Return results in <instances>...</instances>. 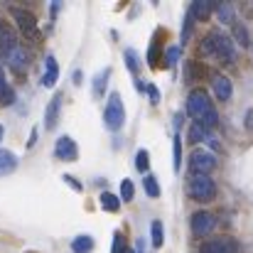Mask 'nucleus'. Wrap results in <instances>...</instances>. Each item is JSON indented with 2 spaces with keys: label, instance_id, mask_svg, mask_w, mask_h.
I'll list each match as a JSON object with an SVG mask.
<instances>
[{
  "label": "nucleus",
  "instance_id": "1",
  "mask_svg": "<svg viewBox=\"0 0 253 253\" xmlns=\"http://www.w3.org/2000/svg\"><path fill=\"white\" fill-rule=\"evenodd\" d=\"M187 113L194 118V123H199L202 128H214L219 123V116L209 101V93L204 88H192L187 96Z\"/></svg>",
  "mask_w": 253,
  "mask_h": 253
},
{
  "label": "nucleus",
  "instance_id": "2",
  "mask_svg": "<svg viewBox=\"0 0 253 253\" xmlns=\"http://www.w3.org/2000/svg\"><path fill=\"white\" fill-rule=\"evenodd\" d=\"M202 54H209V57H216L221 64H234L236 62V47H234V40L219 30L209 32L204 40H202Z\"/></svg>",
  "mask_w": 253,
  "mask_h": 253
},
{
  "label": "nucleus",
  "instance_id": "3",
  "mask_svg": "<svg viewBox=\"0 0 253 253\" xmlns=\"http://www.w3.org/2000/svg\"><path fill=\"white\" fill-rule=\"evenodd\" d=\"M187 194H189L194 202L207 204V202H214V197H216V184H214V179H211L209 174H192L189 182H187Z\"/></svg>",
  "mask_w": 253,
  "mask_h": 253
},
{
  "label": "nucleus",
  "instance_id": "4",
  "mask_svg": "<svg viewBox=\"0 0 253 253\" xmlns=\"http://www.w3.org/2000/svg\"><path fill=\"white\" fill-rule=\"evenodd\" d=\"M123 123H126V108H123L121 93L113 91V93L108 96V101H106V108H103V126H106L111 133H116V130L123 128Z\"/></svg>",
  "mask_w": 253,
  "mask_h": 253
},
{
  "label": "nucleus",
  "instance_id": "5",
  "mask_svg": "<svg viewBox=\"0 0 253 253\" xmlns=\"http://www.w3.org/2000/svg\"><path fill=\"white\" fill-rule=\"evenodd\" d=\"M10 15H12V20L17 22V27H20V32L27 37V40H40L42 35H40V27H37V17L30 12V10H25V7H10Z\"/></svg>",
  "mask_w": 253,
  "mask_h": 253
},
{
  "label": "nucleus",
  "instance_id": "6",
  "mask_svg": "<svg viewBox=\"0 0 253 253\" xmlns=\"http://www.w3.org/2000/svg\"><path fill=\"white\" fill-rule=\"evenodd\" d=\"M214 168H216V160H214L211 153H207V150H194L192 153V158H189L192 174H209Z\"/></svg>",
  "mask_w": 253,
  "mask_h": 253
},
{
  "label": "nucleus",
  "instance_id": "7",
  "mask_svg": "<svg viewBox=\"0 0 253 253\" xmlns=\"http://www.w3.org/2000/svg\"><path fill=\"white\" fill-rule=\"evenodd\" d=\"M5 64H7L17 77H22V74H27V69H30V54H27L25 47L20 44L17 49H12V52L5 54Z\"/></svg>",
  "mask_w": 253,
  "mask_h": 253
},
{
  "label": "nucleus",
  "instance_id": "8",
  "mask_svg": "<svg viewBox=\"0 0 253 253\" xmlns=\"http://www.w3.org/2000/svg\"><path fill=\"white\" fill-rule=\"evenodd\" d=\"M199 253H239V244L229 236H219V239H209L199 246Z\"/></svg>",
  "mask_w": 253,
  "mask_h": 253
},
{
  "label": "nucleus",
  "instance_id": "9",
  "mask_svg": "<svg viewBox=\"0 0 253 253\" xmlns=\"http://www.w3.org/2000/svg\"><path fill=\"white\" fill-rule=\"evenodd\" d=\"M189 226H192V234L194 236H207L216 226V216L209 214V211H197V214H192Z\"/></svg>",
  "mask_w": 253,
  "mask_h": 253
},
{
  "label": "nucleus",
  "instance_id": "10",
  "mask_svg": "<svg viewBox=\"0 0 253 253\" xmlns=\"http://www.w3.org/2000/svg\"><path fill=\"white\" fill-rule=\"evenodd\" d=\"M54 158H57V160H64V163H74V160L79 158L77 143H74L69 135H62V138L57 140V145H54Z\"/></svg>",
  "mask_w": 253,
  "mask_h": 253
},
{
  "label": "nucleus",
  "instance_id": "11",
  "mask_svg": "<svg viewBox=\"0 0 253 253\" xmlns=\"http://www.w3.org/2000/svg\"><path fill=\"white\" fill-rule=\"evenodd\" d=\"M17 47H20V40H17L15 27H12L10 22L0 20V52L7 54V52H12V49H17Z\"/></svg>",
  "mask_w": 253,
  "mask_h": 253
},
{
  "label": "nucleus",
  "instance_id": "12",
  "mask_svg": "<svg viewBox=\"0 0 253 253\" xmlns=\"http://www.w3.org/2000/svg\"><path fill=\"white\" fill-rule=\"evenodd\" d=\"M62 98H64V93H62V91H59V93H54V98L49 101V106H47V111H44V128H47V130H54V128H57V123H59Z\"/></svg>",
  "mask_w": 253,
  "mask_h": 253
},
{
  "label": "nucleus",
  "instance_id": "13",
  "mask_svg": "<svg viewBox=\"0 0 253 253\" xmlns=\"http://www.w3.org/2000/svg\"><path fill=\"white\" fill-rule=\"evenodd\" d=\"M211 86H214V96L219 98V101H229L231 98V79L229 77H224V74H214L211 77Z\"/></svg>",
  "mask_w": 253,
  "mask_h": 253
},
{
  "label": "nucleus",
  "instance_id": "14",
  "mask_svg": "<svg viewBox=\"0 0 253 253\" xmlns=\"http://www.w3.org/2000/svg\"><path fill=\"white\" fill-rule=\"evenodd\" d=\"M57 79H59L57 59H54V54H47V59H44V74H42V86L44 88H52V86L57 84Z\"/></svg>",
  "mask_w": 253,
  "mask_h": 253
},
{
  "label": "nucleus",
  "instance_id": "15",
  "mask_svg": "<svg viewBox=\"0 0 253 253\" xmlns=\"http://www.w3.org/2000/svg\"><path fill=\"white\" fill-rule=\"evenodd\" d=\"M211 10H216V5H214L211 0H197V2H192V7H189V15H192L194 20L204 22V20L211 15Z\"/></svg>",
  "mask_w": 253,
  "mask_h": 253
},
{
  "label": "nucleus",
  "instance_id": "16",
  "mask_svg": "<svg viewBox=\"0 0 253 253\" xmlns=\"http://www.w3.org/2000/svg\"><path fill=\"white\" fill-rule=\"evenodd\" d=\"M15 168H17V155L10 150H0V177L15 172Z\"/></svg>",
  "mask_w": 253,
  "mask_h": 253
},
{
  "label": "nucleus",
  "instance_id": "17",
  "mask_svg": "<svg viewBox=\"0 0 253 253\" xmlns=\"http://www.w3.org/2000/svg\"><path fill=\"white\" fill-rule=\"evenodd\" d=\"M98 204H101L103 211H111V214H116V211L121 209V199H118L116 194H111V192H103V194L98 197Z\"/></svg>",
  "mask_w": 253,
  "mask_h": 253
},
{
  "label": "nucleus",
  "instance_id": "18",
  "mask_svg": "<svg viewBox=\"0 0 253 253\" xmlns=\"http://www.w3.org/2000/svg\"><path fill=\"white\" fill-rule=\"evenodd\" d=\"M204 74H207V69L202 64H197V62H187L184 64V79L187 82H199Z\"/></svg>",
  "mask_w": 253,
  "mask_h": 253
},
{
  "label": "nucleus",
  "instance_id": "19",
  "mask_svg": "<svg viewBox=\"0 0 253 253\" xmlns=\"http://www.w3.org/2000/svg\"><path fill=\"white\" fill-rule=\"evenodd\" d=\"M72 251L74 253H91L93 251V239L84 234V236H77L74 241H72Z\"/></svg>",
  "mask_w": 253,
  "mask_h": 253
},
{
  "label": "nucleus",
  "instance_id": "20",
  "mask_svg": "<svg viewBox=\"0 0 253 253\" xmlns=\"http://www.w3.org/2000/svg\"><path fill=\"white\" fill-rule=\"evenodd\" d=\"M216 15H219L221 22H229V25L236 22L234 20V5L231 2H216Z\"/></svg>",
  "mask_w": 253,
  "mask_h": 253
},
{
  "label": "nucleus",
  "instance_id": "21",
  "mask_svg": "<svg viewBox=\"0 0 253 253\" xmlns=\"http://www.w3.org/2000/svg\"><path fill=\"white\" fill-rule=\"evenodd\" d=\"M150 239H153V246L160 249L163 241H165V229H163V221H153L150 226Z\"/></svg>",
  "mask_w": 253,
  "mask_h": 253
},
{
  "label": "nucleus",
  "instance_id": "22",
  "mask_svg": "<svg viewBox=\"0 0 253 253\" xmlns=\"http://www.w3.org/2000/svg\"><path fill=\"white\" fill-rule=\"evenodd\" d=\"M234 40L241 44V47H249L251 44V37H249V30L241 25V22H234Z\"/></svg>",
  "mask_w": 253,
  "mask_h": 253
},
{
  "label": "nucleus",
  "instance_id": "23",
  "mask_svg": "<svg viewBox=\"0 0 253 253\" xmlns=\"http://www.w3.org/2000/svg\"><path fill=\"white\" fill-rule=\"evenodd\" d=\"M172 155H174L172 168H174V172H179V168H182V138L179 135H174V140H172Z\"/></svg>",
  "mask_w": 253,
  "mask_h": 253
},
{
  "label": "nucleus",
  "instance_id": "24",
  "mask_svg": "<svg viewBox=\"0 0 253 253\" xmlns=\"http://www.w3.org/2000/svg\"><path fill=\"white\" fill-rule=\"evenodd\" d=\"M123 57H126V67H128V69H130L133 74H138V69H140V59H138V52L128 47V49L123 52Z\"/></svg>",
  "mask_w": 253,
  "mask_h": 253
},
{
  "label": "nucleus",
  "instance_id": "25",
  "mask_svg": "<svg viewBox=\"0 0 253 253\" xmlns=\"http://www.w3.org/2000/svg\"><path fill=\"white\" fill-rule=\"evenodd\" d=\"M108 77H111V67H106V69L93 79V93H96V96L103 93V88H106V84H108Z\"/></svg>",
  "mask_w": 253,
  "mask_h": 253
},
{
  "label": "nucleus",
  "instance_id": "26",
  "mask_svg": "<svg viewBox=\"0 0 253 253\" xmlns=\"http://www.w3.org/2000/svg\"><path fill=\"white\" fill-rule=\"evenodd\" d=\"M143 184H145V192H148V197H160V184H158V179L153 177V174H145V179H143Z\"/></svg>",
  "mask_w": 253,
  "mask_h": 253
},
{
  "label": "nucleus",
  "instance_id": "27",
  "mask_svg": "<svg viewBox=\"0 0 253 253\" xmlns=\"http://www.w3.org/2000/svg\"><path fill=\"white\" fill-rule=\"evenodd\" d=\"M207 128H202L199 123H194L192 128H189V143H202V140H207Z\"/></svg>",
  "mask_w": 253,
  "mask_h": 253
},
{
  "label": "nucleus",
  "instance_id": "28",
  "mask_svg": "<svg viewBox=\"0 0 253 253\" xmlns=\"http://www.w3.org/2000/svg\"><path fill=\"white\" fill-rule=\"evenodd\" d=\"M135 168H138V172H148V168H150V155H148V150H138V153H135Z\"/></svg>",
  "mask_w": 253,
  "mask_h": 253
},
{
  "label": "nucleus",
  "instance_id": "29",
  "mask_svg": "<svg viewBox=\"0 0 253 253\" xmlns=\"http://www.w3.org/2000/svg\"><path fill=\"white\" fill-rule=\"evenodd\" d=\"M133 197H135L133 182H130V179H123V182H121V199H123V202H133Z\"/></svg>",
  "mask_w": 253,
  "mask_h": 253
},
{
  "label": "nucleus",
  "instance_id": "30",
  "mask_svg": "<svg viewBox=\"0 0 253 253\" xmlns=\"http://www.w3.org/2000/svg\"><path fill=\"white\" fill-rule=\"evenodd\" d=\"M148 62H150V67H153V69H155V67H158V62H160V42H158V40H153V44H150Z\"/></svg>",
  "mask_w": 253,
  "mask_h": 253
},
{
  "label": "nucleus",
  "instance_id": "31",
  "mask_svg": "<svg viewBox=\"0 0 253 253\" xmlns=\"http://www.w3.org/2000/svg\"><path fill=\"white\" fill-rule=\"evenodd\" d=\"M113 253H128V246H126V241H123V234H121V231H116V234H113Z\"/></svg>",
  "mask_w": 253,
  "mask_h": 253
},
{
  "label": "nucleus",
  "instance_id": "32",
  "mask_svg": "<svg viewBox=\"0 0 253 253\" xmlns=\"http://www.w3.org/2000/svg\"><path fill=\"white\" fill-rule=\"evenodd\" d=\"M192 25H194V17L187 12V20H184V30H182V44L189 40V35H192Z\"/></svg>",
  "mask_w": 253,
  "mask_h": 253
},
{
  "label": "nucleus",
  "instance_id": "33",
  "mask_svg": "<svg viewBox=\"0 0 253 253\" xmlns=\"http://www.w3.org/2000/svg\"><path fill=\"white\" fill-rule=\"evenodd\" d=\"M165 59H168V64H177V59H179V47H169L168 54H165Z\"/></svg>",
  "mask_w": 253,
  "mask_h": 253
},
{
  "label": "nucleus",
  "instance_id": "34",
  "mask_svg": "<svg viewBox=\"0 0 253 253\" xmlns=\"http://www.w3.org/2000/svg\"><path fill=\"white\" fill-rule=\"evenodd\" d=\"M148 96H150V103H160V91H158V86H153V84H148Z\"/></svg>",
  "mask_w": 253,
  "mask_h": 253
},
{
  "label": "nucleus",
  "instance_id": "35",
  "mask_svg": "<svg viewBox=\"0 0 253 253\" xmlns=\"http://www.w3.org/2000/svg\"><path fill=\"white\" fill-rule=\"evenodd\" d=\"M64 182H67V184H69V187H74V189H77V192H82V189H84V187H82V184H79V182H77V179H74V177H72V174H64Z\"/></svg>",
  "mask_w": 253,
  "mask_h": 253
},
{
  "label": "nucleus",
  "instance_id": "36",
  "mask_svg": "<svg viewBox=\"0 0 253 253\" xmlns=\"http://www.w3.org/2000/svg\"><path fill=\"white\" fill-rule=\"evenodd\" d=\"M10 86H7V82H5V72H2V64H0V96L7 91Z\"/></svg>",
  "mask_w": 253,
  "mask_h": 253
},
{
  "label": "nucleus",
  "instance_id": "37",
  "mask_svg": "<svg viewBox=\"0 0 253 253\" xmlns=\"http://www.w3.org/2000/svg\"><path fill=\"white\" fill-rule=\"evenodd\" d=\"M35 143H37V128H35L32 133H30V140H27V148H32Z\"/></svg>",
  "mask_w": 253,
  "mask_h": 253
},
{
  "label": "nucleus",
  "instance_id": "38",
  "mask_svg": "<svg viewBox=\"0 0 253 253\" xmlns=\"http://www.w3.org/2000/svg\"><path fill=\"white\" fill-rule=\"evenodd\" d=\"M246 128H253V111L246 113Z\"/></svg>",
  "mask_w": 253,
  "mask_h": 253
},
{
  "label": "nucleus",
  "instance_id": "39",
  "mask_svg": "<svg viewBox=\"0 0 253 253\" xmlns=\"http://www.w3.org/2000/svg\"><path fill=\"white\" fill-rule=\"evenodd\" d=\"M57 12H59V0H54V2H52V17H54Z\"/></svg>",
  "mask_w": 253,
  "mask_h": 253
},
{
  "label": "nucleus",
  "instance_id": "40",
  "mask_svg": "<svg viewBox=\"0 0 253 253\" xmlns=\"http://www.w3.org/2000/svg\"><path fill=\"white\" fill-rule=\"evenodd\" d=\"M2 133H5V128H2V126H0V140H2Z\"/></svg>",
  "mask_w": 253,
  "mask_h": 253
}]
</instances>
